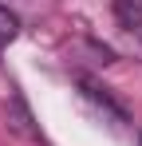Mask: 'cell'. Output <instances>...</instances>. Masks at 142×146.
I'll return each mask as SVG.
<instances>
[{
	"mask_svg": "<svg viewBox=\"0 0 142 146\" xmlns=\"http://www.w3.org/2000/svg\"><path fill=\"white\" fill-rule=\"evenodd\" d=\"M79 87H83V95L91 99V103L103 111V115H111V119L126 122V107H122V103H115V95H111V91H107L99 79H91V75H79Z\"/></svg>",
	"mask_w": 142,
	"mask_h": 146,
	"instance_id": "obj_1",
	"label": "cell"
},
{
	"mask_svg": "<svg viewBox=\"0 0 142 146\" xmlns=\"http://www.w3.org/2000/svg\"><path fill=\"white\" fill-rule=\"evenodd\" d=\"M115 16L126 32L142 36V0H115Z\"/></svg>",
	"mask_w": 142,
	"mask_h": 146,
	"instance_id": "obj_2",
	"label": "cell"
},
{
	"mask_svg": "<svg viewBox=\"0 0 142 146\" xmlns=\"http://www.w3.org/2000/svg\"><path fill=\"white\" fill-rule=\"evenodd\" d=\"M16 36H20V16H16L12 8H4V4H0V48H4V44H12Z\"/></svg>",
	"mask_w": 142,
	"mask_h": 146,
	"instance_id": "obj_3",
	"label": "cell"
}]
</instances>
